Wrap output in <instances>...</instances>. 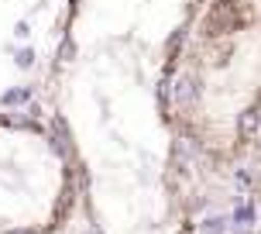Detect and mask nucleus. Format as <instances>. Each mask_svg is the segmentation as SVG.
Listing matches in <instances>:
<instances>
[{
    "instance_id": "obj_1",
    "label": "nucleus",
    "mask_w": 261,
    "mask_h": 234,
    "mask_svg": "<svg viewBox=\"0 0 261 234\" xmlns=\"http://www.w3.org/2000/svg\"><path fill=\"white\" fill-rule=\"evenodd\" d=\"M230 217H234V227H254V221H258V210L251 207L248 200H241Z\"/></svg>"
},
{
    "instance_id": "obj_2",
    "label": "nucleus",
    "mask_w": 261,
    "mask_h": 234,
    "mask_svg": "<svg viewBox=\"0 0 261 234\" xmlns=\"http://www.w3.org/2000/svg\"><path fill=\"white\" fill-rule=\"evenodd\" d=\"M199 227H203V234H227L234 227V217H206Z\"/></svg>"
},
{
    "instance_id": "obj_3",
    "label": "nucleus",
    "mask_w": 261,
    "mask_h": 234,
    "mask_svg": "<svg viewBox=\"0 0 261 234\" xmlns=\"http://www.w3.org/2000/svg\"><path fill=\"white\" fill-rule=\"evenodd\" d=\"M28 100H31V90H11V93H4V100H0V104L14 107V104H28Z\"/></svg>"
},
{
    "instance_id": "obj_4",
    "label": "nucleus",
    "mask_w": 261,
    "mask_h": 234,
    "mask_svg": "<svg viewBox=\"0 0 261 234\" xmlns=\"http://www.w3.org/2000/svg\"><path fill=\"white\" fill-rule=\"evenodd\" d=\"M31 62H35V55H31V49H24V52L17 55V65H21V69H28Z\"/></svg>"
},
{
    "instance_id": "obj_5",
    "label": "nucleus",
    "mask_w": 261,
    "mask_h": 234,
    "mask_svg": "<svg viewBox=\"0 0 261 234\" xmlns=\"http://www.w3.org/2000/svg\"><path fill=\"white\" fill-rule=\"evenodd\" d=\"M254 124H258V117H254V114H244V131H254Z\"/></svg>"
},
{
    "instance_id": "obj_6",
    "label": "nucleus",
    "mask_w": 261,
    "mask_h": 234,
    "mask_svg": "<svg viewBox=\"0 0 261 234\" xmlns=\"http://www.w3.org/2000/svg\"><path fill=\"white\" fill-rule=\"evenodd\" d=\"M86 234H100V231H96V227H93V231H86Z\"/></svg>"
}]
</instances>
